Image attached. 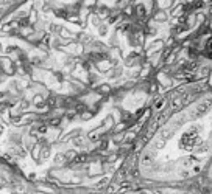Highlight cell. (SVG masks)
I'll return each mask as SVG.
<instances>
[{"instance_id": "6da1fadb", "label": "cell", "mask_w": 212, "mask_h": 194, "mask_svg": "<svg viewBox=\"0 0 212 194\" xmlns=\"http://www.w3.org/2000/svg\"><path fill=\"white\" fill-rule=\"evenodd\" d=\"M209 106H210V101H206V103H201L200 106H198V112L200 113H204L207 109H209Z\"/></svg>"}, {"instance_id": "7a4b0ae2", "label": "cell", "mask_w": 212, "mask_h": 194, "mask_svg": "<svg viewBox=\"0 0 212 194\" xmlns=\"http://www.w3.org/2000/svg\"><path fill=\"white\" fill-rule=\"evenodd\" d=\"M48 124H51V126H58V124H59V120H58V118H55V120H51Z\"/></svg>"}, {"instance_id": "3957f363", "label": "cell", "mask_w": 212, "mask_h": 194, "mask_svg": "<svg viewBox=\"0 0 212 194\" xmlns=\"http://www.w3.org/2000/svg\"><path fill=\"white\" fill-rule=\"evenodd\" d=\"M162 106H164V100H159L157 104H156V109H159V107H162Z\"/></svg>"}]
</instances>
